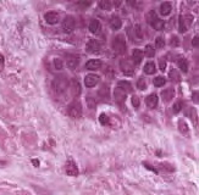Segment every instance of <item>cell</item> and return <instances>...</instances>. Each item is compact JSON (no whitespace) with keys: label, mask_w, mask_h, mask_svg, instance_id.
Listing matches in <instances>:
<instances>
[{"label":"cell","mask_w":199,"mask_h":195,"mask_svg":"<svg viewBox=\"0 0 199 195\" xmlns=\"http://www.w3.org/2000/svg\"><path fill=\"white\" fill-rule=\"evenodd\" d=\"M69 85H70V80L65 76L55 77L53 80V90L56 94H62L64 92H66V89L69 88Z\"/></svg>","instance_id":"6da1fadb"},{"label":"cell","mask_w":199,"mask_h":195,"mask_svg":"<svg viewBox=\"0 0 199 195\" xmlns=\"http://www.w3.org/2000/svg\"><path fill=\"white\" fill-rule=\"evenodd\" d=\"M112 49L115 53H117L120 55H123L127 50V45H126V39L123 34L116 36L112 40Z\"/></svg>","instance_id":"7a4b0ae2"},{"label":"cell","mask_w":199,"mask_h":195,"mask_svg":"<svg viewBox=\"0 0 199 195\" xmlns=\"http://www.w3.org/2000/svg\"><path fill=\"white\" fill-rule=\"evenodd\" d=\"M192 22H193V17L190 15H181L178 17V31L181 33H185L190 27Z\"/></svg>","instance_id":"3957f363"},{"label":"cell","mask_w":199,"mask_h":195,"mask_svg":"<svg viewBox=\"0 0 199 195\" xmlns=\"http://www.w3.org/2000/svg\"><path fill=\"white\" fill-rule=\"evenodd\" d=\"M61 28L64 33H67V34L74 31V28H76V20H74L73 16H66L62 20Z\"/></svg>","instance_id":"277c9868"},{"label":"cell","mask_w":199,"mask_h":195,"mask_svg":"<svg viewBox=\"0 0 199 195\" xmlns=\"http://www.w3.org/2000/svg\"><path fill=\"white\" fill-rule=\"evenodd\" d=\"M69 115L73 118H79L82 116V106H81V102L78 101H73L69 105V109H67Z\"/></svg>","instance_id":"5b68a950"},{"label":"cell","mask_w":199,"mask_h":195,"mask_svg":"<svg viewBox=\"0 0 199 195\" xmlns=\"http://www.w3.org/2000/svg\"><path fill=\"white\" fill-rule=\"evenodd\" d=\"M65 171H66V174L67 176H71V177H76L78 176V167L76 165V162L73 160H69L66 162V166H65Z\"/></svg>","instance_id":"8992f818"},{"label":"cell","mask_w":199,"mask_h":195,"mask_svg":"<svg viewBox=\"0 0 199 195\" xmlns=\"http://www.w3.org/2000/svg\"><path fill=\"white\" fill-rule=\"evenodd\" d=\"M70 89H71V93H72V95L74 98L79 96L81 93H82V87H81L79 80H77L76 78H72L71 83H70Z\"/></svg>","instance_id":"52a82bcc"},{"label":"cell","mask_w":199,"mask_h":195,"mask_svg":"<svg viewBox=\"0 0 199 195\" xmlns=\"http://www.w3.org/2000/svg\"><path fill=\"white\" fill-rule=\"evenodd\" d=\"M100 49H102L100 43H99L98 40H95V39H89L87 45H86V50L88 53H99L100 51Z\"/></svg>","instance_id":"ba28073f"},{"label":"cell","mask_w":199,"mask_h":195,"mask_svg":"<svg viewBox=\"0 0 199 195\" xmlns=\"http://www.w3.org/2000/svg\"><path fill=\"white\" fill-rule=\"evenodd\" d=\"M98 82H99V76L94 75V73H89V75H87L86 78H84V84H86L87 88L95 87L98 84Z\"/></svg>","instance_id":"9c48e42d"},{"label":"cell","mask_w":199,"mask_h":195,"mask_svg":"<svg viewBox=\"0 0 199 195\" xmlns=\"http://www.w3.org/2000/svg\"><path fill=\"white\" fill-rule=\"evenodd\" d=\"M44 20L47 21V23L49 24H56L60 20V16L57 12H54V11H49L44 15Z\"/></svg>","instance_id":"30bf717a"},{"label":"cell","mask_w":199,"mask_h":195,"mask_svg":"<svg viewBox=\"0 0 199 195\" xmlns=\"http://www.w3.org/2000/svg\"><path fill=\"white\" fill-rule=\"evenodd\" d=\"M120 66H121V70L123 72V75H126V76H132L133 75V72H135L133 66H132L127 60H121Z\"/></svg>","instance_id":"8fae6325"},{"label":"cell","mask_w":199,"mask_h":195,"mask_svg":"<svg viewBox=\"0 0 199 195\" xmlns=\"http://www.w3.org/2000/svg\"><path fill=\"white\" fill-rule=\"evenodd\" d=\"M161 98L164 102H170L173 98H175V89L173 88H168L161 92Z\"/></svg>","instance_id":"7c38bea8"},{"label":"cell","mask_w":199,"mask_h":195,"mask_svg":"<svg viewBox=\"0 0 199 195\" xmlns=\"http://www.w3.org/2000/svg\"><path fill=\"white\" fill-rule=\"evenodd\" d=\"M114 96H115V100H116V102H117V104H120V105H122L123 102H125V100H126V93L123 92L122 89L117 88V87L115 88Z\"/></svg>","instance_id":"4fadbf2b"},{"label":"cell","mask_w":199,"mask_h":195,"mask_svg":"<svg viewBox=\"0 0 199 195\" xmlns=\"http://www.w3.org/2000/svg\"><path fill=\"white\" fill-rule=\"evenodd\" d=\"M157 102H159V99L156 94H150L145 98V104L149 109H155L157 106Z\"/></svg>","instance_id":"5bb4252c"},{"label":"cell","mask_w":199,"mask_h":195,"mask_svg":"<svg viewBox=\"0 0 199 195\" xmlns=\"http://www.w3.org/2000/svg\"><path fill=\"white\" fill-rule=\"evenodd\" d=\"M79 60H81V58H79L78 55H70L69 58H67V67L70 70H74L78 66Z\"/></svg>","instance_id":"9a60e30c"},{"label":"cell","mask_w":199,"mask_h":195,"mask_svg":"<svg viewBox=\"0 0 199 195\" xmlns=\"http://www.w3.org/2000/svg\"><path fill=\"white\" fill-rule=\"evenodd\" d=\"M88 29H89V32L90 33H98V32H100V29H102V24H100V22H99L98 20H92L89 22V26H88Z\"/></svg>","instance_id":"2e32d148"},{"label":"cell","mask_w":199,"mask_h":195,"mask_svg":"<svg viewBox=\"0 0 199 195\" xmlns=\"http://www.w3.org/2000/svg\"><path fill=\"white\" fill-rule=\"evenodd\" d=\"M102 67V61L100 60H89L86 62V68L90 71H95Z\"/></svg>","instance_id":"e0dca14e"},{"label":"cell","mask_w":199,"mask_h":195,"mask_svg":"<svg viewBox=\"0 0 199 195\" xmlns=\"http://www.w3.org/2000/svg\"><path fill=\"white\" fill-rule=\"evenodd\" d=\"M122 26V21L119 16H112L111 20H110V27L112 31H119Z\"/></svg>","instance_id":"ac0fdd59"},{"label":"cell","mask_w":199,"mask_h":195,"mask_svg":"<svg viewBox=\"0 0 199 195\" xmlns=\"http://www.w3.org/2000/svg\"><path fill=\"white\" fill-rule=\"evenodd\" d=\"M117 88L122 89L123 92H125L126 94L127 93H132L133 92V88H132V84L130 82H127V80H120V82L117 83Z\"/></svg>","instance_id":"d6986e66"},{"label":"cell","mask_w":199,"mask_h":195,"mask_svg":"<svg viewBox=\"0 0 199 195\" xmlns=\"http://www.w3.org/2000/svg\"><path fill=\"white\" fill-rule=\"evenodd\" d=\"M98 95L102 98V99L104 101H106L107 99L110 98V92H109V88H107V84H103L102 88L99 89V92H98Z\"/></svg>","instance_id":"ffe728a7"},{"label":"cell","mask_w":199,"mask_h":195,"mask_svg":"<svg viewBox=\"0 0 199 195\" xmlns=\"http://www.w3.org/2000/svg\"><path fill=\"white\" fill-rule=\"evenodd\" d=\"M143 56H144V53H143V50H140V49H135L133 54H132V58H133V61L136 65H139L142 62Z\"/></svg>","instance_id":"44dd1931"},{"label":"cell","mask_w":199,"mask_h":195,"mask_svg":"<svg viewBox=\"0 0 199 195\" xmlns=\"http://www.w3.org/2000/svg\"><path fill=\"white\" fill-rule=\"evenodd\" d=\"M171 11H172V5H171V3H162L161 5H160V14L162 15V16H169L170 14H171Z\"/></svg>","instance_id":"7402d4cb"},{"label":"cell","mask_w":199,"mask_h":195,"mask_svg":"<svg viewBox=\"0 0 199 195\" xmlns=\"http://www.w3.org/2000/svg\"><path fill=\"white\" fill-rule=\"evenodd\" d=\"M169 78H170L171 82H173V83H177V82H180V80H181V76H180V73L177 72L176 68H170V71H169Z\"/></svg>","instance_id":"603a6c76"},{"label":"cell","mask_w":199,"mask_h":195,"mask_svg":"<svg viewBox=\"0 0 199 195\" xmlns=\"http://www.w3.org/2000/svg\"><path fill=\"white\" fill-rule=\"evenodd\" d=\"M145 75H154L155 71H156V66L154 62H147L144 65V68H143Z\"/></svg>","instance_id":"cb8c5ba5"},{"label":"cell","mask_w":199,"mask_h":195,"mask_svg":"<svg viewBox=\"0 0 199 195\" xmlns=\"http://www.w3.org/2000/svg\"><path fill=\"white\" fill-rule=\"evenodd\" d=\"M177 65H178V68L182 72H185V73L188 72V62H187V60L185 58H180L178 61H177Z\"/></svg>","instance_id":"d4e9b609"},{"label":"cell","mask_w":199,"mask_h":195,"mask_svg":"<svg viewBox=\"0 0 199 195\" xmlns=\"http://www.w3.org/2000/svg\"><path fill=\"white\" fill-rule=\"evenodd\" d=\"M152 26H153V28L156 29V31H162V29H164V26H165V23H164L162 20H160L159 17H156V19L152 22Z\"/></svg>","instance_id":"484cf974"},{"label":"cell","mask_w":199,"mask_h":195,"mask_svg":"<svg viewBox=\"0 0 199 195\" xmlns=\"http://www.w3.org/2000/svg\"><path fill=\"white\" fill-rule=\"evenodd\" d=\"M86 102H87L88 109L94 110V109L97 107V100H95V98H94L93 95H88V96L86 98Z\"/></svg>","instance_id":"4316f807"},{"label":"cell","mask_w":199,"mask_h":195,"mask_svg":"<svg viewBox=\"0 0 199 195\" xmlns=\"http://www.w3.org/2000/svg\"><path fill=\"white\" fill-rule=\"evenodd\" d=\"M98 6L100 7L102 10L107 11V10H110L111 7H112V4H111L110 0H102V1H99V3H98Z\"/></svg>","instance_id":"83f0119b"},{"label":"cell","mask_w":199,"mask_h":195,"mask_svg":"<svg viewBox=\"0 0 199 195\" xmlns=\"http://www.w3.org/2000/svg\"><path fill=\"white\" fill-rule=\"evenodd\" d=\"M166 83V78L162 76H157L156 78H154V85L155 87H162Z\"/></svg>","instance_id":"f1b7e54d"},{"label":"cell","mask_w":199,"mask_h":195,"mask_svg":"<svg viewBox=\"0 0 199 195\" xmlns=\"http://www.w3.org/2000/svg\"><path fill=\"white\" fill-rule=\"evenodd\" d=\"M178 129H180V132L183 133V134L188 133V126H187V123L183 120H180L178 121Z\"/></svg>","instance_id":"f546056e"},{"label":"cell","mask_w":199,"mask_h":195,"mask_svg":"<svg viewBox=\"0 0 199 195\" xmlns=\"http://www.w3.org/2000/svg\"><path fill=\"white\" fill-rule=\"evenodd\" d=\"M144 54L148 56V58H153V56L155 55V49H154V46L150 45V44L145 45V51H144Z\"/></svg>","instance_id":"4dcf8cb0"},{"label":"cell","mask_w":199,"mask_h":195,"mask_svg":"<svg viewBox=\"0 0 199 195\" xmlns=\"http://www.w3.org/2000/svg\"><path fill=\"white\" fill-rule=\"evenodd\" d=\"M137 88L139 90H144L147 88V80L144 77H139V79L137 80Z\"/></svg>","instance_id":"1f68e13d"},{"label":"cell","mask_w":199,"mask_h":195,"mask_svg":"<svg viewBox=\"0 0 199 195\" xmlns=\"http://www.w3.org/2000/svg\"><path fill=\"white\" fill-rule=\"evenodd\" d=\"M99 122H100L102 125H107L110 122V117L106 115V113H100V116H99Z\"/></svg>","instance_id":"d6a6232c"},{"label":"cell","mask_w":199,"mask_h":195,"mask_svg":"<svg viewBox=\"0 0 199 195\" xmlns=\"http://www.w3.org/2000/svg\"><path fill=\"white\" fill-rule=\"evenodd\" d=\"M155 46L157 49H162L165 46V39H164V37H157L155 39Z\"/></svg>","instance_id":"836d02e7"},{"label":"cell","mask_w":199,"mask_h":195,"mask_svg":"<svg viewBox=\"0 0 199 195\" xmlns=\"http://www.w3.org/2000/svg\"><path fill=\"white\" fill-rule=\"evenodd\" d=\"M170 45L173 46V48H177L180 45V38L177 36H172L171 39H170Z\"/></svg>","instance_id":"e575fe53"},{"label":"cell","mask_w":199,"mask_h":195,"mask_svg":"<svg viewBox=\"0 0 199 195\" xmlns=\"http://www.w3.org/2000/svg\"><path fill=\"white\" fill-rule=\"evenodd\" d=\"M54 67H55L56 70H62V67H64L62 60L59 59V58H55V59H54Z\"/></svg>","instance_id":"d590c367"},{"label":"cell","mask_w":199,"mask_h":195,"mask_svg":"<svg viewBox=\"0 0 199 195\" xmlns=\"http://www.w3.org/2000/svg\"><path fill=\"white\" fill-rule=\"evenodd\" d=\"M156 17H157V16L155 15V12H154L153 10H152V11H149V12L147 14V22L152 24V22H153V21H154Z\"/></svg>","instance_id":"8d00e7d4"},{"label":"cell","mask_w":199,"mask_h":195,"mask_svg":"<svg viewBox=\"0 0 199 195\" xmlns=\"http://www.w3.org/2000/svg\"><path fill=\"white\" fill-rule=\"evenodd\" d=\"M131 101H132V105H133V106H135L136 109H138V107H139V105H140V100H139V98H138L137 95H133V96H132Z\"/></svg>","instance_id":"74e56055"},{"label":"cell","mask_w":199,"mask_h":195,"mask_svg":"<svg viewBox=\"0 0 199 195\" xmlns=\"http://www.w3.org/2000/svg\"><path fill=\"white\" fill-rule=\"evenodd\" d=\"M182 106H183V105H182V102H181V101L175 102V104H173V107H172L173 112H175V113H178V112L182 110Z\"/></svg>","instance_id":"f35d334b"},{"label":"cell","mask_w":199,"mask_h":195,"mask_svg":"<svg viewBox=\"0 0 199 195\" xmlns=\"http://www.w3.org/2000/svg\"><path fill=\"white\" fill-rule=\"evenodd\" d=\"M160 166L165 171H170V172H173V171H175V167H172L170 164H166V162H162V164H160Z\"/></svg>","instance_id":"ab89813d"},{"label":"cell","mask_w":199,"mask_h":195,"mask_svg":"<svg viewBox=\"0 0 199 195\" xmlns=\"http://www.w3.org/2000/svg\"><path fill=\"white\" fill-rule=\"evenodd\" d=\"M135 32H136V36L139 38V39H142L143 38V33H142V27L139 26V24H136L135 26Z\"/></svg>","instance_id":"60d3db41"},{"label":"cell","mask_w":199,"mask_h":195,"mask_svg":"<svg viewBox=\"0 0 199 195\" xmlns=\"http://www.w3.org/2000/svg\"><path fill=\"white\" fill-rule=\"evenodd\" d=\"M5 67V59H4V56L0 54V72H1Z\"/></svg>","instance_id":"b9f144b4"},{"label":"cell","mask_w":199,"mask_h":195,"mask_svg":"<svg viewBox=\"0 0 199 195\" xmlns=\"http://www.w3.org/2000/svg\"><path fill=\"white\" fill-rule=\"evenodd\" d=\"M192 45H193V48H198V45H199V37L198 36H195L192 39Z\"/></svg>","instance_id":"7bdbcfd3"},{"label":"cell","mask_w":199,"mask_h":195,"mask_svg":"<svg viewBox=\"0 0 199 195\" xmlns=\"http://www.w3.org/2000/svg\"><path fill=\"white\" fill-rule=\"evenodd\" d=\"M144 166H145V168H148V169H150V171H153V172H155V173H157V172H159V171H157L156 168H154L152 165H149V164H147V162H144V164H143Z\"/></svg>","instance_id":"ee69618b"},{"label":"cell","mask_w":199,"mask_h":195,"mask_svg":"<svg viewBox=\"0 0 199 195\" xmlns=\"http://www.w3.org/2000/svg\"><path fill=\"white\" fill-rule=\"evenodd\" d=\"M160 70H161V71H165V70H166V61H165L164 58H162V60L160 61Z\"/></svg>","instance_id":"f6af8a7d"},{"label":"cell","mask_w":199,"mask_h":195,"mask_svg":"<svg viewBox=\"0 0 199 195\" xmlns=\"http://www.w3.org/2000/svg\"><path fill=\"white\" fill-rule=\"evenodd\" d=\"M192 99H193V102L194 104H198V90L197 92H193V95H192Z\"/></svg>","instance_id":"bcb514c9"},{"label":"cell","mask_w":199,"mask_h":195,"mask_svg":"<svg viewBox=\"0 0 199 195\" xmlns=\"http://www.w3.org/2000/svg\"><path fill=\"white\" fill-rule=\"evenodd\" d=\"M32 164H33V165H34L36 167H38V166H39V161L34 159V160H32Z\"/></svg>","instance_id":"7dc6e473"}]
</instances>
